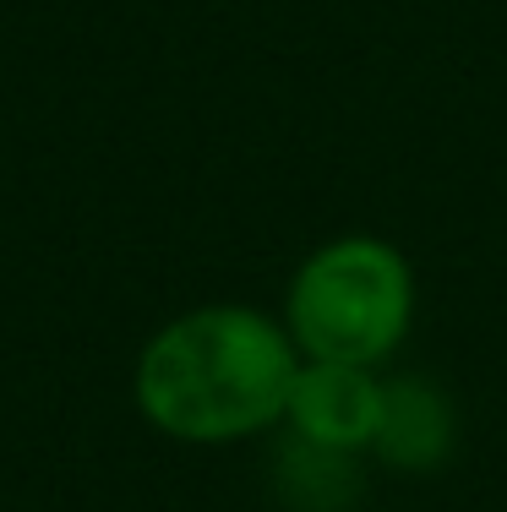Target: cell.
Segmentation results:
<instances>
[{
	"instance_id": "3957f363",
	"label": "cell",
	"mask_w": 507,
	"mask_h": 512,
	"mask_svg": "<svg viewBox=\"0 0 507 512\" xmlns=\"http://www.w3.org/2000/svg\"><path fill=\"white\" fill-rule=\"evenodd\" d=\"M382 420V382L366 365H328V360H300L295 387H289L284 425L289 436L328 453H371Z\"/></svg>"
},
{
	"instance_id": "277c9868",
	"label": "cell",
	"mask_w": 507,
	"mask_h": 512,
	"mask_svg": "<svg viewBox=\"0 0 507 512\" xmlns=\"http://www.w3.org/2000/svg\"><path fill=\"white\" fill-rule=\"evenodd\" d=\"M458 453V409L426 376L382 382V420L371 458L393 474H437Z\"/></svg>"
},
{
	"instance_id": "5b68a950",
	"label": "cell",
	"mask_w": 507,
	"mask_h": 512,
	"mask_svg": "<svg viewBox=\"0 0 507 512\" xmlns=\"http://www.w3.org/2000/svg\"><path fill=\"white\" fill-rule=\"evenodd\" d=\"M279 502L289 512H349L360 502L355 453H328L289 436L279 453Z\"/></svg>"
},
{
	"instance_id": "6da1fadb",
	"label": "cell",
	"mask_w": 507,
	"mask_h": 512,
	"mask_svg": "<svg viewBox=\"0 0 507 512\" xmlns=\"http://www.w3.org/2000/svg\"><path fill=\"white\" fill-rule=\"evenodd\" d=\"M300 349L257 306H197L164 322L131 365L137 414L169 442L229 447L284 420Z\"/></svg>"
},
{
	"instance_id": "7a4b0ae2",
	"label": "cell",
	"mask_w": 507,
	"mask_h": 512,
	"mask_svg": "<svg viewBox=\"0 0 507 512\" xmlns=\"http://www.w3.org/2000/svg\"><path fill=\"white\" fill-rule=\"evenodd\" d=\"M284 327L300 360L377 371L415 327V273L393 240L338 235L295 267Z\"/></svg>"
}]
</instances>
